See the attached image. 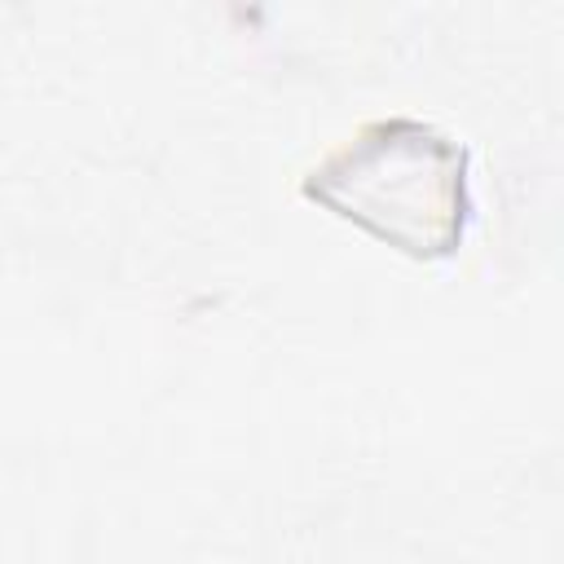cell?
Wrapping results in <instances>:
<instances>
[{
	"mask_svg": "<svg viewBox=\"0 0 564 564\" xmlns=\"http://www.w3.org/2000/svg\"><path fill=\"white\" fill-rule=\"evenodd\" d=\"M304 194L414 260L454 256L471 216L467 150L414 115L366 123L304 176Z\"/></svg>",
	"mask_w": 564,
	"mask_h": 564,
	"instance_id": "obj_1",
	"label": "cell"
}]
</instances>
